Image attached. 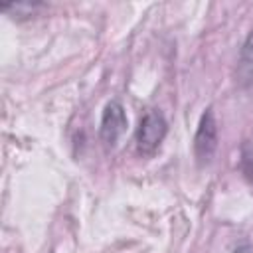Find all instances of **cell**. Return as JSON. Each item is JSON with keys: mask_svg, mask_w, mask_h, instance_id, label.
<instances>
[{"mask_svg": "<svg viewBox=\"0 0 253 253\" xmlns=\"http://www.w3.org/2000/svg\"><path fill=\"white\" fill-rule=\"evenodd\" d=\"M239 73L245 79H253V30L245 38L239 53Z\"/></svg>", "mask_w": 253, "mask_h": 253, "instance_id": "obj_4", "label": "cell"}, {"mask_svg": "<svg viewBox=\"0 0 253 253\" xmlns=\"http://www.w3.org/2000/svg\"><path fill=\"white\" fill-rule=\"evenodd\" d=\"M231 253H253V251H251V245H249V243H241V245H237Z\"/></svg>", "mask_w": 253, "mask_h": 253, "instance_id": "obj_7", "label": "cell"}, {"mask_svg": "<svg viewBox=\"0 0 253 253\" xmlns=\"http://www.w3.org/2000/svg\"><path fill=\"white\" fill-rule=\"evenodd\" d=\"M126 113L125 107L121 105V101H109L103 109L101 115V126H99V136L101 142L107 148H113L119 138L123 136V132L126 130Z\"/></svg>", "mask_w": 253, "mask_h": 253, "instance_id": "obj_3", "label": "cell"}, {"mask_svg": "<svg viewBox=\"0 0 253 253\" xmlns=\"http://www.w3.org/2000/svg\"><path fill=\"white\" fill-rule=\"evenodd\" d=\"M166 132H168V123H166L164 115L158 109L146 111L136 126V132H134L136 152L140 156H152L160 148Z\"/></svg>", "mask_w": 253, "mask_h": 253, "instance_id": "obj_1", "label": "cell"}, {"mask_svg": "<svg viewBox=\"0 0 253 253\" xmlns=\"http://www.w3.org/2000/svg\"><path fill=\"white\" fill-rule=\"evenodd\" d=\"M239 168L247 182L253 184V138L245 140L241 144V158H239Z\"/></svg>", "mask_w": 253, "mask_h": 253, "instance_id": "obj_5", "label": "cell"}, {"mask_svg": "<svg viewBox=\"0 0 253 253\" xmlns=\"http://www.w3.org/2000/svg\"><path fill=\"white\" fill-rule=\"evenodd\" d=\"M217 150V121L213 109L208 107L198 123L196 136H194V154L198 164H210Z\"/></svg>", "mask_w": 253, "mask_h": 253, "instance_id": "obj_2", "label": "cell"}, {"mask_svg": "<svg viewBox=\"0 0 253 253\" xmlns=\"http://www.w3.org/2000/svg\"><path fill=\"white\" fill-rule=\"evenodd\" d=\"M43 4L40 2H12V4H2V12H10L14 16H34L36 10H42Z\"/></svg>", "mask_w": 253, "mask_h": 253, "instance_id": "obj_6", "label": "cell"}]
</instances>
